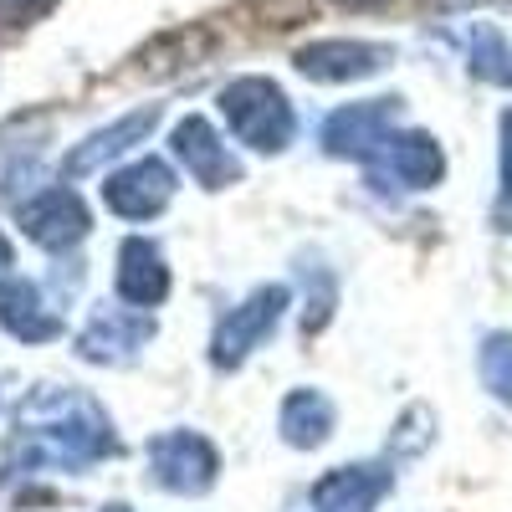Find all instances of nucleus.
Listing matches in <instances>:
<instances>
[{"mask_svg":"<svg viewBox=\"0 0 512 512\" xmlns=\"http://www.w3.org/2000/svg\"><path fill=\"white\" fill-rule=\"evenodd\" d=\"M384 175H390L395 185H405V190H431L446 175L441 144L431 134H400V139H390L374 154V180H384Z\"/></svg>","mask_w":512,"mask_h":512,"instance_id":"1a4fd4ad","label":"nucleus"},{"mask_svg":"<svg viewBox=\"0 0 512 512\" xmlns=\"http://www.w3.org/2000/svg\"><path fill=\"white\" fill-rule=\"evenodd\" d=\"M149 466H154V477L159 487L169 492H205L210 482H216V451H210L205 436L195 431H169L149 446Z\"/></svg>","mask_w":512,"mask_h":512,"instance_id":"20e7f679","label":"nucleus"},{"mask_svg":"<svg viewBox=\"0 0 512 512\" xmlns=\"http://www.w3.org/2000/svg\"><path fill=\"white\" fill-rule=\"evenodd\" d=\"M282 308H287V292L282 287H262V292H251L241 308H231L226 318H221V328H216V359L221 369H236L262 338L277 328V318H282Z\"/></svg>","mask_w":512,"mask_h":512,"instance_id":"f03ea898","label":"nucleus"},{"mask_svg":"<svg viewBox=\"0 0 512 512\" xmlns=\"http://www.w3.org/2000/svg\"><path fill=\"white\" fill-rule=\"evenodd\" d=\"M390 492V466H338L313 487L318 512H374V502Z\"/></svg>","mask_w":512,"mask_h":512,"instance_id":"9d476101","label":"nucleus"},{"mask_svg":"<svg viewBox=\"0 0 512 512\" xmlns=\"http://www.w3.org/2000/svg\"><path fill=\"white\" fill-rule=\"evenodd\" d=\"M328 431H333V405H328L318 390L287 395V405H282V436H287L292 446H323Z\"/></svg>","mask_w":512,"mask_h":512,"instance_id":"2eb2a0df","label":"nucleus"},{"mask_svg":"<svg viewBox=\"0 0 512 512\" xmlns=\"http://www.w3.org/2000/svg\"><path fill=\"white\" fill-rule=\"evenodd\" d=\"M144 338H149V323H144V318H128V313H93L88 333L77 338V349H82V359H123V354H134Z\"/></svg>","mask_w":512,"mask_h":512,"instance_id":"4468645a","label":"nucleus"},{"mask_svg":"<svg viewBox=\"0 0 512 512\" xmlns=\"http://www.w3.org/2000/svg\"><path fill=\"white\" fill-rule=\"evenodd\" d=\"M175 159L185 164V175H190L195 185H205V190H221V185L241 180L236 154L226 149V139H221L205 118H185V123L175 128Z\"/></svg>","mask_w":512,"mask_h":512,"instance_id":"0eeeda50","label":"nucleus"},{"mask_svg":"<svg viewBox=\"0 0 512 512\" xmlns=\"http://www.w3.org/2000/svg\"><path fill=\"white\" fill-rule=\"evenodd\" d=\"M344 6H384V0H344Z\"/></svg>","mask_w":512,"mask_h":512,"instance_id":"412c9836","label":"nucleus"},{"mask_svg":"<svg viewBox=\"0 0 512 512\" xmlns=\"http://www.w3.org/2000/svg\"><path fill=\"white\" fill-rule=\"evenodd\" d=\"M395 113L400 103L395 98H369V103H349V108H338L323 128V144L333 154H354V159H374L384 144H390L395 134Z\"/></svg>","mask_w":512,"mask_h":512,"instance_id":"7ed1b4c3","label":"nucleus"},{"mask_svg":"<svg viewBox=\"0 0 512 512\" xmlns=\"http://www.w3.org/2000/svg\"><path fill=\"white\" fill-rule=\"evenodd\" d=\"M221 113L231 123V134L241 144H251V149H262V154L287 149L292 128H297L282 88H277V82H267V77H236L231 88L221 93Z\"/></svg>","mask_w":512,"mask_h":512,"instance_id":"f257e3e1","label":"nucleus"},{"mask_svg":"<svg viewBox=\"0 0 512 512\" xmlns=\"http://www.w3.org/2000/svg\"><path fill=\"white\" fill-rule=\"evenodd\" d=\"M0 267H11V246H6V236H0Z\"/></svg>","mask_w":512,"mask_h":512,"instance_id":"aec40b11","label":"nucleus"},{"mask_svg":"<svg viewBox=\"0 0 512 512\" xmlns=\"http://www.w3.org/2000/svg\"><path fill=\"white\" fill-rule=\"evenodd\" d=\"M159 123V108H144V113H128V118H118L113 128H103V134H93L82 149H72V159H67V175H88V169H98L103 159H113V154H123L128 144H139V139H149V128Z\"/></svg>","mask_w":512,"mask_h":512,"instance_id":"f8f14e48","label":"nucleus"},{"mask_svg":"<svg viewBox=\"0 0 512 512\" xmlns=\"http://www.w3.org/2000/svg\"><path fill=\"white\" fill-rule=\"evenodd\" d=\"M0 323H6L16 338H31V344H36V338L62 333V323L52 313H41L36 287L21 282V277H0Z\"/></svg>","mask_w":512,"mask_h":512,"instance_id":"ddd939ff","label":"nucleus"},{"mask_svg":"<svg viewBox=\"0 0 512 512\" xmlns=\"http://www.w3.org/2000/svg\"><path fill=\"white\" fill-rule=\"evenodd\" d=\"M169 195H175V175L159 164V159H139V164H128L123 175H113L103 185V200L113 216L123 221H149L159 216V210L169 205Z\"/></svg>","mask_w":512,"mask_h":512,"instance_id":"423d86ee","label":"nucleus"},{"mask_svg":"<svg viewBox=\"0 0 512 512\" xmlns=\"http://www.w3.org/2000/svg\"><path fill=\"white\" fill-rule=\"evenodd\" d=\"M21 231L41 246H72L88 236V205H82L72 190H41L36 200L21 205Z\"/></svg>","mask_w":512,"mask_h":512,"instance_id":"6e6552de","label":"nucleus"},{"mask_svg":"<svg viewBox=\"0 0 512 512\" xmlns=\"http://www.w3.org/2000/svg\"><path fill=\"white\" fill-rule=\"evenodd\" d=\"M466 52H472V72L482 82H497V88H512V47L492 31V26H477L472 41H466Z\"/></svg>","mask_w":512,"mask_h":512,"instance_id":"dca6fc26","label":"nucleus"},{"mask_svg":"<svg viewBox=\"0 0 512 512\" xmlns=\"http://www.w3.org/2000/svg\"><path fill=\"white\" fill-rule=\"evenodd\" d=\"M52 0H0V16H11V21H26L36 11H47Z\"/></svg>","mask_w":512,"mask_h":512,"instance_id":"6ab92c4d","label":"nucleus"},{"mask_svg":"<svg viewBox=\"0 0 512 512\" xmlns=\"http://www.w3.org/2000/svg\"><path fill=\"white\" fill-rule=\"evenodd\" d=\"M384 62H390V47L379 41H313V47L297 52V72L313 77V82H359V77H374Z\"/></svg>","mask_w":512,"mask_h":512,"instance_id":"39448f33","label":"nucleus"},{"mask_svg":"<svg viewBox=\"0 0 512 512\" xmlns=\"http://www.w3.org/2000/svg\"><path fill=\"white\" fill-rule=\"evenodd\" d=\"M477 369H482V384L502 400L512 405V333H492L482 354H477Z\"/></svg>","mask_w":512,"mask_h":512,"instance_id":"f3484780","label":"nucleus"},{"mask_svg":"<svg viewBox=\"0 0 512 512\" xmlns=\"http://www.w3.org/2000/svg\"><path fill=\"white\" fill-rule=\"evenodd\" d=\"M118 292L134 308H154L169 292V272H164V256L154 251V241H139V236L123 241V251H118Z\"/></svg>","mask_w":512,"mask_h":512,"instance_id":"9b49d317","label":"nucleus"},{"mask_svg":"<svg viewBox=\"0 0 512 512\" xmlns=\"http://www.w3.org/2000/svg\"><path fill=\"white\" fill-rule=\"evenodd\" d=\"M492 226L512 231V108L502 113V185H497V205H492Z\"/></svg>","mask_w":512,"mask_h":512,"instance_id":"a211bd4d","label":"nucleus"}]
</instances>
